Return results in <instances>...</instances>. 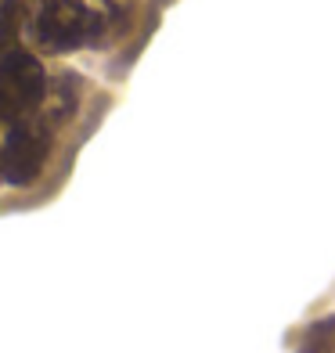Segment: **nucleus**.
Wrapping results in <instances>:
<instances>
[{
    "mask_svg": "<svg viewBox=\"0 0 335 353\" xmlns=\"http://www.w3.org/2000/svg\"><path fill=\"white\" fill-rule=\"evenodd\" d=\"M101 19L83 0H43L37 14V40L51 51H72L98 33Z\"/></svg>",
    "mask_w": 335,
    "mask_h": 353,
    "instance_id": "nucleus-1",
    "label": "nucleus"
},
{
    "mask_svg": "<svg viewBox=\"0 0 335 353\" xmlns=\"http://www.w3.org/2000/svg\"><path fill=\"white\" fill-rule=\"evenodd\" d=\"M43 101V69L33 54L8 51L0 58V119H19Z\"/></svg>",
    "mask_w": 335,
    "mask_h": 353,
    "instance_id": "nucleus-2",
    "label": "nucleus"
},
{
    "mask_svg": "<svg viewBox=\"0 0 335 353\" xmlns=\"http://www.w3.org/2000/svg\"><path fill=\"white\" fill-rule=\"evenodd\" d=\"M47 152H51V137H47L43 126L33 123H19L11 126V134L4 141V152H0V170H4V181L11 184H33L43 163H47Z\"/></svg>",
    "mask_w": 335,
    "mask_h": 353,
    "instance_id": "nucleus-3",
    "label": "nucleus"
},
{
    "mask_svg": "<svg viewBox=\"0 0 335 353\" xmlns=\"http://www.w3.org/2000/svg\"><path fill=\"white\" fill-rule=\"evenodd\" d=\"M14 37V11L11 8H4L0 11V51L8 47V40Z\"/></svg>",
    "mask_w": 335,
    "mask_h": 353,
    "instance_id": "nucleus-4",
    "label": "nucleus"
}]
</instances>
